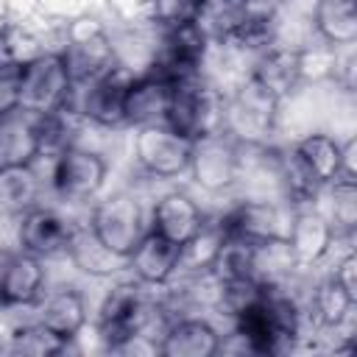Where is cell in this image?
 <instances>
[{"instance_id":"cb8c5ba5","label":"cell","mask_w":357,"mask_h":357,"mask_svg":"<svg viewBox=\"0 0 357 357\" xmlns=\"http://www.w3.org/2000/svg\"><path fill=\"white\" fill-rule=\"evenodd\" d=\"M310 25L326 47H354L357 42V11L354 0H315Z\"/></svg>"},{"instance_id":"8992f818","label":"cell","mask_w":357,"mask_h":357,"mask_svg":"<svg viewBox=\"0 0 357 357\" xmlns=\"http://www.w3.org/2000/svg\"><path fill=\"white\" fill-rule=\"evenodd\" d=\"M106 176H109V162L103 159V153L70 142L50 156L47 184L53 195L61 198L64 204H89L100 195Z\"/></svg>"},{"instance_id":"ffe728a7","label":"cell","mask_w":357,"mask_h":357,"mask_svg":"<svg viewBox=\"0 0 357 357\" xmlns=\"http://www.w3.org/2000/svg\"><path fill=\"white\" fill-rule=\"evenodd\" d=\"M170 92L173 84L156 70L145 67L142 73H134L126 89V126L139 128V126L165 123Z\"/></svg>"},{"instance_id":"ba28073f","label":"cell","mask_w":357,"mask_h":357,"mask_svg":"<svg viewBox=\"0 0 357 357\" xmlns=\"http://www.w3.org/2000/svg\"><path fill=\"white\" fill-rule=\"evenodd\" d=\"M187 173L192 184L209 195H223V192L237 190L240 142L226 131H215V134L192 139Z\"/></svg>"},{"instance_id":"f1b7e54d","label":"cell","mask_w":357,"mask_h":357,"mask_svg":"<svg viewBox=\"0 0 357 357\" xmlns=\"http://www.w3.org/2000/svg\"><path fill=\"white\" fill-rule=\"evenodd\" d=\"M321 195H326V204L318 206V209L329 218L335 234L351 237L354 229H357V181L340 176V178L329 181L321 190Z\"/></svg>"},{"instance_id":"6da1fadb","label":"cell","mask_w":357,"mask_h":357,"mask_svg":"<svg viewBox=\"0 0 357 357\" xmlns=\"http://www.w3.org/2000/svg\"><path fill=\"white\" fill-rule=\"evenodd\" d=\"M75 81L61 50H39L20 64L17 109L33 117H50L70 106Z\"/></svg>"},{"instance_id":"d6986e66","label":"cell","mask_w":357,"mask_h":357,"mask_svg":"<svg viewBox=\"0 0 357 357\" xmlns=\"http://www.w3.org/2000/svg\"><path fill=\"white\" fill-rule=\"evenodd\" d=\"M248 78L265 86L273 98L284 100L301 84V47H293L287 42H273L271 47L259 50L251 59Z\"/></svg>"},{"instance_id":"d590c367","label":"cell","mask_w":357,"mask_h":357,"mask_svg":"<svg viewBox=\"0 0 357 357\" xmlns=\"http://www.w3.org/2000/svg\"><path fill=\"white\" fill-rule=\"evenodd\" d=\"M254 3H273V0H254Z\"/></svg>"},{"instance_id":"1f68e13d","label":"cell","mask_w":357,"mask_h":357,"mask_svg":"<svg viewBox=\"0 0 357 357\" xmlns=\"http://www.w3.org/2000/svg\"><path fill=\"white\" fill-rule=\"evenodd\" d=\"M20 64L11 56H0V112L17 106V86H20Z\"/></svg>"},{"instance_id":"7a4b0ae2","label":"cell","mask_w":357,"mask_h":357,"mask_svg":"<svg viewBox=\"0 0 357 357\" xmlns=\"http://www.w3.org/2000/svg\"><path fill=\"white\" fill-rule=\"evenodd\" d=\"M156 312L159 307L151 298L148 287L131 276L128 282H117L103 296L98 307V318H95V332L103 340V349L112 351L117 343H123L126 337L137 332L153 335V324L159 318Z\"/></svg>"},{"instance_id":"7402d4cb","label":"cell","mask_w":357,"mask_h":357,"mask_svg":"<svg viewBox=\"0 0 357 357\" xmlns=\"http://www.w3.org/2000/svg\"><path fill=\"white\" fill-rule=\"evenodd\" d=\"M47 290V273H45V259L25 254L14 248L6 276H3V304L6 310L14 307H33L42 293Z\"/></svg>"},{"instance_id":"5b68a950","label":"cell","mask_w":357,"mask_h":357,"mask_svg":"<svg viewBox=\"0 0 357 357\" xmlns=\"http://www.w3.org/2000/svg\"><path fill=\"white\" fill-rule=\"evenodd\" d=\"M131 75L134 70L117 61L112 70L84 84H75L67 112H73L78 120L95 128H106V131L123 128L126 126V89H128Z\"/></svg>"},{"instance_id":"4fadbf2b","label":"cell","mask_w":357,"mask_h":357,"mask_svg":"<svg viewBox=\"0 0 357 357\" xmlns=\"http://www.w3.org/2000/svg\"><path fill=\"white\" fill-rule=\"evenodd\" d=\"M284 240L293 254L296 271H310V268H318L335 251L340 234H335L329 218L318 209V204H310V206L293 209V220Z\"/></svg>"},{"instance_id":"3957f363","label":"cell","mask_w":357,"mask_h":357,"mask_svg":"<svg viewBox=\"0 0 357 357\" xmlns=\"http://www.w3.org/2000/svg\"><path fill=\"white\" fill-rule=\"evenodd\" d=\"M165 126L190 142L215 131H223V92L206 78L192 75L173 84Z\"/></svg>"},{"instance_id":"2e32d148","label":"cell","mask_w":357,"mask_h":357,"mask_svg":"<svg viewBox=\"0 0 357 357\" xmlns=\"http://www.w3.org/2000/svg\"><path fill=\"white\" fill-rule=\"evenodd\" d=\"M204 223H206V215H204L201 204L187 190L162 192L148 212V229H153L156 234H162L178 245L190 243L201 231Z\"/></svg>"},{"instance_id":"83f0119b","label":"cell","mask_w":357,"mask_h":357,"mask_svg":"<svg viewBox=\"0 0 357 357\" xmlns=\"http://www.w3.org/2000/svg\"><path fill=\"white\" fill-rule=\"evenodd\" d=\"M42 198V178L36 176V165L11 167L0 173V212L17 218Z\"/></svg>"},{"instance_id":"484cf974","label":"cell","mask_w":357,"mask_h":357,"mask_svg":"<svg viewBox=\"0 0 357 357\" xmlns=\"http://www.w3.org/2000/svg\"><path fill=\"white\" fill-rule=\"evenodd\" d=\"M209 273L226 284V282H254V240L237 237L223 231V240L209 262Z\"/></svg>"},{"instance_id":"ac0fdd59","label":"cell","mask_w":357,"mask_h":357,"mask_svg":"<svg viewBox=\"0 0 357 357\" xmlns=\"http://www.w3.org/2000/svg\"><path fill=\"white\" fill-rule=\"evenodd\" d=\"M257 8L259 3L254 0H201L192 17V28L212 47H226L237 42V36L245 31Z\"/></svg>"},{"instance_id":"5bb4252c","label":"cell","mask_w":357,"mask_h":357,"mask_svg":"<svg viewBox=\"0 0 357 357\" xmlns=\"http://www.w3.org/2000/svg\"><path fill=\"white\" fill-rule=\"evenodd\" d=\"M181 268V245L148 229L126 257V271L145 287H167Z\"/></svg>"},{"instance_id":"603a6c76","label":"cell","mask_w":357,"mask_h":357,"mask_svg":"<svg viewBox=\"0 0 357 357\" xmlns=\"http://www.w3.org/2000/svg\"><path fill=\"white\" fill-rule=\"evenodd\" d=\"M64 257L73 262L75 271L86 273L89 279H112V276L126 271V257H120L112 248H106L92 234V229L86 223H78Z\"/></svg>"},{"instance_id":"d4e9b609","label":"cell","mask_w":357,"mask_h":357,"mask_svg":"<svg viewBox=\"0 0 357 357\" xmlns=\"http://www.w3.org/2000/svg\"><path fill=\"white\" fill-rule=\"evenodd\" d=\"M290 148L296 151L301 165L310 170V176L321 187H326L329 181L343 176V167H340V139L332 137L329 131H307Z\"/></svg>"},{"instance_id":"4316f807","label":"cell","mask_w":357,"mask_h":357,"mask_svg":"<svg viewBox=\"0 0 357 357\" xmlns=\"http://www.w3.org/2000/svg\"><path fill=\"white\" fill-rule=\"evenodd\" d=\"M354 307H357V301H354L332 276H326V279H321V282L315 284V290L310 293V301H307L304 312H307V321H312L318 332H329V329H332L335 324H340V321L346 318V312H351Z\"/></svg>"},{"instance_id":"9a60e30c","label":"cell","mask_w":357,"mask_h":357,"mask_svg":"<svg viewBox=\"0 0 357 357\" xmlns=\"http://www.w3.org/2000/svg\"><path fill=\"white\" fill-rule=\"evenodd\" d=\"M42 117H33L17 106L0 112V173L11 167L36 165L42 159Z\"/></svg>"},{"instance_id":"52a82bcc","label":"cell","mask_w":357,"mask_h":357,"mask_svg":"<svg viewBox=\"0 0 357 357\" xmlns=\"http://www.w3.org/2000/svg\"><path fill=\"white\" fill-rule=\"evenodd\" d=\"M86 226L106 248H112L120 257H128L131 248L148 231V215L137 195L112 192L92 204Z\"/></svg>"},{"instance_id":"e575fe53","label":"cell","mask_w":357,"mask_h":357,"mask_svg":"<svg viewBox=\"0 0 357 357\" xmlns=\"http://www.w3.org/2000/svg\"><path fill=\"white\" fill-rule=\"evenodd\" d=\"M11 254H14V248H0V310H6V304H3V276H6Z\"/></svg>"},{"instance_id":"f546056e","label":"cell","mask_w":357,"mask_h":357,"mask_svg":"<svg viewBox=\"0 0 357 357\" xmlns=\"http://www.w3.org/2000/svg\"><path fill=\"white\" fill-rule=\"evenodd\" d=\"M8 349L20 351V354H61L70 349V343L59 340L56 335H50L36 318L11 326L8 332Z\"/></svg>"},{"instance_id":"4dcf8cb0","label":"cell","mask_w":357,"mask_h":357,"mask_svg":"<svg viewBox=\"0 0 357 357\" xmlns=\"http://www.w3.org/2000/svg\"><path fill=\"white\" fill-rule=\"evenodd\" d=\"M145 6H148L151 22H156V28L167 31V28L190 25L201 0H145Z\"/></svg>"},{"instance_id":"836d02e7","label":"cell","mask_w":357,"mask_h":357,"mask_svg":"<svg viewBox=\"0 0 357 357\" xmlns=\"http://www.w3.org/2000/svg\"><path fill=\"white\" fill-rule=\"evenodd\" d=\"M357 139L354 134H349L346 139H340V167H343V176L346 178H354L357 176Z\"/></svg>"},{"instance_id":"277c9868","label":"cell","mask_w":357,"mask_h":357,"mask_svg":"<svg viewBox=\"0 0 357 357\" xmlns=\"http://www.w3.org/2000/svg\"><path fill=\"white\" fill-rule=\"evenodd\" d=\"M279 98L245 75L223 95V131L240 145H268L279 120Z\"/></svg>"},{"instance_id":"d6a6232c","label":"cell","mask_w":357,"mask_h":357,"mask_svg":"<svg viewBox=\"0 0 357 357\" xmlns=\"http://www.w3.org/2000/svg\"><path fill=\"white\" fill-rule=\"evenodd\" d=\"M354 301H357V257H354V251L349 248L337 262H335V268H332V273H329Z\"/></svg>"},{"instance_id":"e0dca14e","label":"cell","mask_w":357,"mask_h":357,"mask_svg":"<svg viewBox=\"0 0 357 357\" xmlns=\"http://www.w3.org/2000/svg\"><path fill=\"white\" fill-rule=\"evenodd\" d=\"M33 310V318L50 332L56 335L59 340L64 343H73L78 340V335L84 332L86 326V298L78 287L73 284H61V287H53V290H45L42 298L31 307Z\"/></svg>"},{"instance_id":"8fae6325","label":"cell","mask_w":357,"mask_h":357,"mask_svg":"<svg viewBox=\"0 0 357 357\" xmlns=\"http://www.w3.org/2000/svg\"><path fill=\"white\" fill-rule=\"evenodd\" d=\"M59 50H61L75 84H84V81L112 70L120 61L117 59V47L109 39V33L95 20H86V17L70 22L64 45Z\"/></svg>"},{"instance_id":"44dd1931","label":"cell","mask_w":357,"mask_h":357,"mask_svg":"<svg viewBox=\"0 0 357 357\" xmlns=\"http://www.w3.org/2000/svg\"><path fill=\"white\" fill-rule=\"evenodd\" d=\"M220 329L201 315L170 318L159 335L162 357H212L220 349Z\"/></svg>"},{"instance_id":"30bf717a","label":"cell","mask_w":357,"mask_h":357,"mask_svg":"<svg viewBox=\"0 0 357 357\" xmlns=\"http://www.w3.org/2000/svg\"><path fill=\"white\" fill-rule=\"evenodd\" d=\"M293 209L296 206H290L282 198H240L218 220L223 231L254 240V243L284 240L293 220Z\"/></svg>"},{"instance_id":"9c48e42d","label":"cell","mask_w":357,"mask_h":357,"mask_svg":"<svg viewBox=\"0 0 357 357\" xmlns=\"http://www.w3.org/2000/svg\"><path fill=\"white\" fill-rule=\"evenodd\" d=\"M190 151H192V142L176 134L165 123L134 128V162L151 178L170 181V178L187 176Z\"/></svg>"},{"instance_id":"7c38bea8","label":"cell","mask_w":357,"mask_h":357,"mask_svg":"<svg viewBox=\"0 0 357 357\" xmlns=\"http://www.w3.org/2000/svg\"><path fill=\"white\" fill-rule=\"evenodd\" d=\"M75 229L78 223H73L59 206L39 201L17 215V248L39 259L64 257Z\"/></svg>"}]
</instances>
